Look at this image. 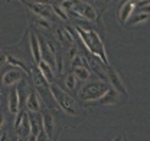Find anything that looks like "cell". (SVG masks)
Returning a JSON list of instances; mask_svg holds the SVG:
<instances>
[{
	"instance_id": "obj_1",
	"label": "cell",
	"mask_w": 150,
	"mask_h": 141,
	"mask_svg": "<svg viewBox=\"0 0 150 141\" xmlns=\"http://www.w3.org/2000/svg\"><path fill=\"white\" fill-rule=\"evenodd\" d=\"M75 30H76L78 37H79V39L82 40V43L87 46V49L93 53V56L98 58L104 65H108L105 48H104V43H103L100 35L95 33L91 29H84V27H81V26H76Z\"/></svg>"
},
{
	"instance_id": "obj_2",
	"label": "cell",
	"mask_w": 150,
	"mask_h": 141,
	"mask_svg": "<svg viewBox=\"0 0 150 141\" xmlns=\"http://www.w3.org/2000/svg\"><path fill=\"white\" fill-rule=\"evenodd\" d=\"M61 7L67 12V13H74L76 18H82L88 22H95L97 20V12L94 10V7L82 0H65L62 1Z\"/></svg>"
},
{
	"instance_id": "obj_3",
	"label": "cell",
	"mask_w": 150,
	"mask_h": 141,
	"mask_svg": "<svg viewBox=\"0 0 150 141\" xmlns=\"http://www.w3.org/2000/svg\"><path fill=\"white\" fill-rule=\"evenodd\" d=\"M49 91L55 102L61 106L69 117H75L78 114V104L74 98L62 88H59L56 84H49Z\"/></svg>"
},
{
	"instance_id": "obj_4",
	"label": "cell",
	"mask_w": 150,
	"mask_h": 141,
	"mask_svg": "<svg viewBox=\"0 0 150 141\" xmlns=\"http://www.w3.org/2000/svg\"><path fill=\"white\" fill-rule=\"evenodd\" d=\"M111 88L108 85V82H103V81H93V82H88L85 85H82L78 95L82 101H88V102H93V101H98L108 89Z\"/></svg>"
},
{
	"instance_id": "obj_5",
	"label": "cell",
	"mask_w": 150,
	"mask_h": 141,
	"mask_svg": "<svg viewBox=\"0 0 150 141\" xmlns=\"http://www.w3.org/2000/svg\"><path fill=\"white\" fill-rule=\"evenodd\" d=\"M16 121H15V128L18 133L19 140L28 141V138L32 135L30 134V124H29V117L26 111H19L16 114Z\"/></svg>"
},
{
	"instance_id": "obj_6",
	"label": "cell",
	"mask_w": 150,
	"mask_h": 141,
	"mask_svg": "<svg viewBox=\"0 0 150 141\" xmlns=\"http://www.w3.org/2000/svg\"><path fill=\"white\" fill-rule=\"evenodd\" d=\"M105 75H107V82H110L108 85H111L112 89H115L118 94L127 95V89H126L123 81H121V76L118 75V72L112 66H110V65L105 66Z\"/></svg>"
},
{
	"instance_id": "obj_7",
	"label": "cell",
	"mask_w": 150,
	"mask_h": 141,
	"mask_svg": "<svg viewBox=\"0 0 150 141\" xmlns=\"http://www.w3.org/2000/svg\"><path fill=\"white\" fill-rule=\"evenodd\" d=\"M25 4L32 10V13H35L39 18L51 20L52 16H54V9H52V6H49V4H46V3H26V1H25Z\"/></svg>"
},
{
	"instance_id": "obj_8",
	"label": "cell",
	"mask_w": 150,
	"mask_h": 141,
	"mask_svg": "<svg viewBox=\"0 0 150 141\" xmlns=\"http://www.w3.org/2000/svg\"><path fill=\"white\" fill-rule=\"evenodd\" d=\"M42 124H43V131H45V134L48 135L49 140H52V137L55 135L56 123H55L54 115L51 114L49 109H43V112H42Z\"/></svg>"
},
{
	"instance_id": "obj_9",
	"label": "cell",
	"mask_w": 150,
	"mask_h": 141,
	"mask_svg": "<svg viewBox=\"0 0 150 141\" xmlns=\"http://www.w3.org/2000/svg\"><path fill=\"white\" fill-rule=\"evenodd\" d=\"M29 124H30V134L36 137L40 131H43V124H42V114L40 112H29Z\"/></svg>"
},
{
	"instance_id": "obj_10",
	"label": "cell",
	"mask_w": 150,
	"mask_h": 141,
	"mask_svg": "<svg viewBox=\"0 0 150 141\" xmlns=\"http://www.w3.org/2000/svg\"><path fill=\"white\" fill-rule=\"evenodd\" d=\"M23 79V70L18 69H10L7 70L4 75H3V84L7 85V87H12V85H16L18 82H20Z\"/></svg>"
},
{
	"instance_id": "obj_11",
	"label": "cell",
	"mask_w": 150,
	"mask_h": 141,
	"mask_svg": "<svg viewBox=\"0 0 150 141\" xmlns=\"http://www.w3.org/2000/svg\"><path fill=\"white\" fill-rule=\"evenodd\" d=\"M26 109L29 112H40V108H42V98H39L36 91H30L28 99H26Z\"/></svg>"
},
{
	"instance_id": "obj_12",
	"label": "cell",
	"mask_w": 150,
	"mask_h": 141,
	"mask_svg": "<svg viewBox=\"0 0 150 141\" xmlns=\"http://www.w3.org/2000/svg\"><path fill=\"white\" fill-rule=\"evenodd\" d=\"M134 9H136V3L133 0H127L118 10V22L126 23L131 18V15L134 13Z\"/></svg>"
},
{
	"instance_id": "obj_13",
	"label": "cell",
	"mask_w": 150,
	"mask_h": 141,
	"mask_svg": "<svg viewBox=\"0 0 150 141\" xmlns=\"http://www.w3.org/2000/svg\"><path fill=\"white\" fill-rule=\"evenodd\" d=\"M118 101H120V94L112 88H110L98 99L100 105H114V104H117Z\"/></svg>"
},
{
	"instance_id": "obj_14",
	"label": "cell",
	"mask_w": 150,
	"mask_h": 141,
	"mask_svg": "<svg viewBox=\"0 0 150 141\" xmlns=\"http://www.w3.org/2000/svg\"><path fill=\"white\" fill-rule=\"evenodd\" d=\"M16 92H18L19 97V105H25L26 104V99L30 94V89H29V84L26 79H22L20 82H18V87H16Z\"/></svg>"
},
{
	"instance_id": "obj_15",
	"label": "cell",
	"mask_w": 150,
	"mask_h": 141,
	"mask_svg": "<svg viewBox=\"0 0 150 141\" xmlns=\"http://www.w3.org/2000/svg\"><path fill=\"white\" fill-rule=\"evenodd\" d=\"M7 106H9V111L10 114L16 115L19 111H20V105H19V97L18 92H16V88H13L9 94V98H7Z\"/></svg>"
},
{
	"instance_id": "obj_16",
	"label": "cell",
	"mask_w": 150,
	"mask_h": 141,
	"mask_svg": "<svg viewBox=\"0 0 150 141\" xmlns=\"http://www.w3.org/2000/svg\"><path fill=\"white\" fill-rule=\"evenodd\" d=\"M29 39H30V51H32V55H33V59L36 62V65L42 61L40 58V46H39V40H38L36 35L33 32H30L29 35Z\"/></svg>"
},
{
	"instance_id": "obj_17",
	"label": "cell",
	"mask_w": 150,
	"mask_h": 141,
	"mask_svg": "<svg viewBox=\"0 0 150 141\" xmlns=\"http://www.w3.org/2000/svg\"><path fill=\"white\" fill-rule=\"evenodd\" d=\"M38 68H39V70L42 72V75L45 76V79L51 84V81L54 79V69H52L49 65H46L45 62H42V61L38 63Z\"/></svg>"
},
{
	"instance_id": "obj_18",
	"label": "cell",
	"mask_w": 150,
	"mask_h": 141,
	"mask_svg": "<svg viewBox=\"0 0 150 141\" xmlns=\"http://www.w3.org/2000/svg\"><path fill=\"white\" fill-rule=\"evenodd\" d=\"M149 19V12H140V13H133L131 18L126 22V23H130V25H137L140 22H146Z\"/></svg>"
},
{
	"instance_id": "obj_19",
	"label": "cell",
	"mask_w": 150,
	"mask_h": 141,
	"mask_svg": "<svg viewBox=\"0 0 150 141\" xmlns=\"http://www.w3.org/2000/svg\"><path fill=\"white\" fill-rule=\"evenodd\" d=\"M72 73L75 75V78H76L78 81H87V79H90V76H91V72H90L88 68H75Z\"/></svg>"
},
{
	"instance_id": "obj_20",
	"label": "cell",
	"mask_w": 150,
	"mask_h": 141,
	"mask_svg": "<svg viewBox=\"0 0 150 141\" xmlns=\"http://www.w3.org/2000/svg\"><path fill=\"white\" fill-rule=\"evenodd\" d=\"M72 68H88V62L84 59V56L81 55H75L72 58ZM90 69V68H88Z\"/></svg>"
},
{
	"instance_id": "obj_21",
	"label": "cell",
	"mask_w": 150,
	"mask_h": 141,
	"mask_svg": "<svg viewBox=\"0 0 150 141\" xmlns=\"http://www.w3.org/2000/svg\"><path fill=\"white\" fill-rule=\"evenodd\" d=\"M7 62L10 63V65H13V66H16L18 69L20 70H23V72H28V68H26V65L20 61V59H16L15 56H10V55H7Z\"/></svg>"
},
{
	"instance_id": "obj_22",
	"label": "cell",
	"mask_w": 150,
	"mask_h": 141,
	"mask_svg": "<svg viewBox=\"0 0 150 141\" xmlns=\"http://www.w3.org/2000/svg\"><path fill=\"white\" fill-rule=\"evenodd\" d=\"M65 85H67V88L69 89V91H75V89L78 88V79L75 78L74 73H69V75L67 76Z\"/></svg>"
},
{
	"instance_id": "obj_23",
	"label": "cell",
	"mask_w": 150,
	"mask_h": 141,
	"mask_svg": "<svg viewBox=\"0 0 150 141\" xmlns=\"http://www.w3.org/2000/svg\"><path fill=\"white\" fill-rule=\"evenodd\" d=\"M35 23H36L38 26L43 27V29H48V30H51V29H52V26H51L49 20H46V19H43V18H38V19H35Z\"/></svg>"
},
{
	"instance_id": "obj_24",
	"label": "cell",
	"mask_w": 150,
	"mask_h": 141,
	"mask_svg": "<svg viewBox=\"0 0 150 141\" xmlns=\"http://www.w3.org/2000/svg\"><path fill=\"white\" fill-rule=\"evenodd\" d=\"M52 9H54V13H56L58 16L61 19H64V20H68V15H67V12L61 7V6H52Z\"/></svg>"
},
{
	"instance_id": "obj_25",
	"label": "cell",
	"mask_w": 150,
	"mask_h": 141,
	"mask_svg": "<svg viewBox=\"0 0 150 141\" xmlns=\"http://www.w3.org/2000/svg\"><path fill=\"white\" fill-rule=\"evenodd\" d=\"M36 141H52V140L48 138V135L45 134V131H40V133L36 135Z\"/></svg>"
},
{
	"instance_id": "obj_26",
	"label": "cell",
	"mask_w": 150,
	"mask_h": 141,
	"mask_svg": "<svg viewBox=\"0 0 150 141\" xmlns=\"http://www.w3.org/2000/svg\"><path fill=\"white\" fill-rule=\"evenodd\" d=\"M0 141H12V138H10V134H9L7 131H4V133L0 135Z\"/></svg>"
},
{
	"instance_id": "obj_27",
	"label": "cell",
	"mask_w": 150,
	"mask_h": 141,
	"mask_svg": "<svg viewBox=\"0 0 150 141\" xmlns=\"http://www.w3.org/2000/svg\"><path fill=\"white\" fill-rule=\"evenodd\" d=\"M6 62H7V55L3 53V52H0V66H3Z\"/></svg>"
},
{
	"instance_id": "obj_28",
	"label": "cell",
	"mask_w": 150,
	"mask_h": 141,
	"mask_svg": "<svg viewBox=\"0 0 150 141\" xmlns=\"http://www.w3.org/2000/svg\"><path fill=\"white\" fill-rule=\"evenodd\" d=\"M3 124H4V118H3V115L0 114V130H1V127H3Z\"/></svg>"
},
{
	"instance_id": "obj_29",
	"label": "cell",
	"mask_w": 150,
	"mask_h": 141,
	"mask_svg": "<svg viewBox=\"0 0 150 141\" xmlns=\"http://www.w3.org/2000/svg\"><path fill=\"white\" fill-rule=\"evenodd\" d=\"M28 141H36V137H35V135H30V137L28 138Z\"/></svg>"
},
{
	"instance_id": "obj_30",
	"label": "cell",
	"mask_w": 150,
	"mask_h": 141,
	"mask_svg": "<svg viewBox=\"0 0 150 141\" xmlns=\"http://www.w3.org/2000/svg\"><path fill=\"white\" fill-rule=\"evenodd\" d=\"M112 141H121V137H115V138H114Z\"/></svg>"
},
{
	"instance_id": "obj_31",
	"label": "cell",
	"mask_w": 150,
	"mask_h": 141,
	"mask_svg": "<svg viewBox=\"0 0 150 141\" xmlns=\"http://www.w3.org/2000/svg\"><path fill=\"white\" fill-rule=\"evenodd\" d=\"M140 1H146V0H140Z\"/></svg>"
},
{
	"instance_id": "obj_32",
	"label": "cell",
	"mask_w": 150,
	"mask_h": 141,
	"mask_svg": "<svg viewBox=\"0 0 150 141\" xmlns=\"http://www.w3.org/2000/svg\"><path fill=\"white\" fill-rule=\"evenodd\" d=\"M12 141H18V140H12Z\"/></svg>"
}]
</instances>
